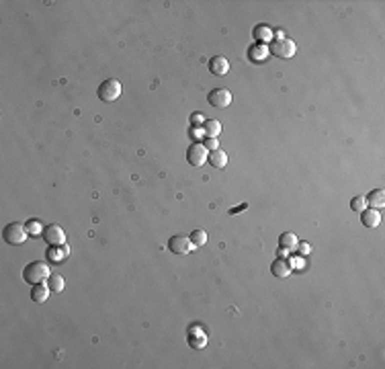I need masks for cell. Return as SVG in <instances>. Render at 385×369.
Returning <instances> with one entry per match:
<instances>
[{
    "label": "cell",
    "mask_w": 385,
    "mask_h": 369,
    "mask_svg": "<svg viewBox=\"0 0 385 369\" xmlns=\"http://www.w3.org/2000/svg\"><path fill=\"white\" fill-rule=\"evenodd\" d=\"M365 205H367V201H365V197H360V195H356V197L350 201V209L352 211H362V209H365Z\"/></svg>",
    "instance_id": "obj_24"
},
{
    "label": "cell",
    "mask_w": 385,
    "mask_h": 369,
    "mask_svg": "<svg viewBox=\"0 0 385 369\" xmlns=\"http://www.w3.org/2000/svg\"><path fill=\"white\" fill-rule=\"evenodd\" d=\"M70 256V248H68V244H62V246H52L50 250H48V260L50 263H62V260H66Z\"/></svg>",
    "instance_id": "obj_12"
},
{
    "label": "cell",
    "mask_w": 385,
    "mask_h": 369,
    "mask_svg": "<svg viewBox=\"0 0 385 369\" xmlns=\"http://www.w3.org/2000/svg\"><path fill=\"white\" fill-rule=\"evenodd\" d=\"M25 228H27V232H29L31 236H44V226H41L37 220H29V222L25 224Z\"/></svg>",
    "instance_id": "obj_22"
},
{
    "label": "cell",
    "mask_w": 385,
    "mask_h": 369,
    "mask_svg": "<svg viewBox=\"0 0 385 369\" xmlns=\"http://www.w3.org/2000/svg\"><path fill=\"white\" fill-rule=\"evenodd\" d=\"M44 238L50 246H62L66 244V234H64L62 226L58 224H52V226H46L44 228Z\"/></svg>",
    "instance_id": "obj_7"
},
{
    "label": "cell",
    "mask_w": 385,
    "mask_h": 369,
    "mask_svg": "<svg viewBox=\"0 0 385 369\" xmlns=\"http://www.w3.org/2000/svg\"><path fill=\"white\" fill-rule=\"evenodd\" d=\"M252 35H254L256 43H260V46H264V43H270V41H272V31H270V27H266V25L254 27Z\"/></svg>",
    "instance_id": "obj_15"
},
{
    "label": "cell",
    "mask_w": 385,
    "mask_h": 369,
    "mask_svg": "<svg viewBox=\"0 0 385 369\" xmlns=\"http://www.w3.org/2000/svg\"><path fill=\"white\" fill-rule=\"evenodd\" d=\"M52 277V271H50V265L46 260H33L29 263L25 269H23V281L25 283H31V285H37V283H44Z\"/></svg>",
    "instance_id": "obj_1"
},
{
    "label": "cell",
    "mask_w": 385,
    "mask_h": 369,
    "mask_svg": "<svg viewBox=\"0 0 385 369\" xmlns=\"http://www.w3.org/2000/svg\"><path fill=\"white\" fill-rule=\"evenodd\" d=\"M27 228L23 224H18V222H12V224H6L4 230H2V238H4V242L10 244V246H18V244H23L27 240Z\"/></svg>",
    "instance_id": "obj_2"
},
{
    "label": "cell",
    "mask_w": 385,
    "mask_h": 369,
    "mask_svg": "<svg viewBox=\"0 0 385 369\" xmlns=\"http://www.w3.org/2000/svg\"><path fill=\"white\" fill-rule=\"evenodd\" d=\"M50 289L52 291H62L64 289V277L62 275H58V273H54L52 277H50Z\"/></svg>",
    "instance_id": "obj_23"
},
{
    "label": "cell",
    "mask_w": 385,
    "mask_h": 369,
    "mask_svg": "<svg viewBox=\"0 0 385 369\" xmlns=\"http://www.w3.org/2000/svg\"><path fill=\"white\" fill-rule=\"evenodd\" d=\"M270 273H272L274 277L285 279V277H289V275H291V267H289V263H287L285 258H276L274 263L270 265Z\"/></svg>",
    "instance_id": "obj_14"
},
{
    "label": "cell",
    "mask_w": 385,
    "mask_h": 369,
    "mask_svg": "<svg viewBox=\"0 0 385 369\" xmlns=\"http://www.w3.org/2000/svg\"><path fill=\"white\" fill-rule=\"evenodd\" d=\"M207 148L203 146V144H192L188 150H186V162L190 164V166H195V168H199V166H203L205 162H207Z\"/></svg>",
    "instance_id": "obj_6"
},
{
    "label": "cell",
    "mask_w": 385,
    "mask_h": 369,
    "mask_svg": "<svg viewBox=\"0 0 385 369\" xmlns=\"http://www.w3.org/2000/svg\"><path fill=\"white\" fill-rule=\"evenodd\" d=\"M248 207V203H242V205H238V207H234L230 213H238V211H242V209H246Z\"/></svg>",
    "instance_id": "obj_29"
},
{
    "label": "cell",
    "mask_w": 385,
    "mask_h": 369,
    "mask_svg": "<svg viewBox=\"0 0 385 369\" xmlns=\"http://www.w3.org/2000/svg\"><path fill=\"white\" fill-rule=\"evenodd\" d=\"M192 246L195 244L190 242V238L182 236V234L170 236V240H168V250L174 254H188V252H192Z\"/></svg>",
    "instance_id": "obj_5"
},
{
    "label": "cell",
    "mask_w": 385,
    "mask_h": 369,
    "mask_svg": "<svg viewBox=\"0 0 385 369\" xmlns=\"http://www.w3.org/2000/svg\"><path fill=\"white\" fill-rule=\"evenodd\" d=\"M188 238H190V242L195 244V246H203V244L207 242V234H205L203 230H192V234H190Z\"/></svg>",
    "instance_id": "obj_21"
},
{
    "label": "cell",
    "mask_w": 385,
    "mask_h": 369,
    "mask_svg": "<svg viewBox=\"0 0 385 369\" xmlns=\"http://www.w3.org/2000/svg\"><path fill=\"white\" fill-rule=\"evenodd\" d=\"M209 164L213 166V168H226V164H228V156H226V152H222V150H213V152H209Z\"/></svg>",
    "instance_id": "obj_19"
},
{
    "label": "cell",
    "mask_w": 385,
    "mask_h": 369,
    "mask_svg": "<svg viewBox=\"0 0 385 369\" xmlns=\"http://www.w3.org/2000/svg\"><path fill=\"white\" fill-rule=\"evenodd\" d=\"M220 132H222V123H220L218 119H207V121L203 123V134H205L207 138H218Z\"/></svg>",
    "instance_id": "obj_20"
},
{
    "label": "cell",
    "mask_w": 385,
    "mask_h": 369,
    "mask_svg": "<svg viewBox=\"0 0 385 369\" xmlns=\"http://www.w3.org/2000/svg\"><path fill=\"white\" fill-rule=\"evenodd\" d=\"M297 248H299V252H302V254H310V250H312L310 244H297Z\"/></svg>",
    "instance_id": "obj_27"
},
{
    "label": "cell",
    "mask_w": 385,
    "mask_h": 369,
    "mask_svg": "<svg viewBox=\"0 0 385 369\" xmlns=\"http://www.w3.org/2000/svg\"><path fill=\"white\" fill-rule=\"evenodd\" d=\"M268 58V48L266 46H260V43H254V46H250L248 50V60L254 62V64H258V62H264Z\"/></svg>",
    "instance_id": "obj_13"
},
{
    "label": "cell",
    "mask_w": 385,
    "mask_h": 369,
    "mask_svg": "<svg viewBox=\"0 0 385 369\" xmlns=\"http://www.w3.org/2000/svg\"><path fill=\"white\" fill-rule=\"evenodd\" d=\"M360 222H362V226L369 228V230L377 228V226L381 224V213H379V209H373V207L362 209V211H360Z\"/></svg>",
    "instance_id": "obj_10"
},
{
    "label": "cell",
    "mask_w": 385,
    "mask_h": 369,
    "mask_svg": "<svg viewBox=\"0 0 385 369\" xmlns=\"http://www.w3.org/2000/svg\"><path fill=\"white\" fill-rule=\"evenodd\" d=\"M186 340H188V344L192 346V349H205V344H207V334L203 332L201 326H190V328H188Z\"/></svg>",
    "instance_id": "obj_9"
},
{
    "label": "cell",
    "mask_w": 385,
    "mask_h": 369,
    "mask_svg": "<svg viewBox=\"0 0 385 369\" xmlns=\"http://www.w3.org/2000/svg\"><path fill=\"white\" fill-rule=\"evenodd\" d=\"M96 93H98V99L102 103H113V101H117L121 97V82L115 80V78H109V80L100 82Z\"/></svg>",
    "instance_id": "obj_4"
},
{
    "label": "cell",
    "mask_w": 385,
    "mask_h": 369,
    "mask_svg": "<svg viewBox=\"0 0 385 369\" xmlns=\"http://www.w3.org/2000/svg\"><path fill=\"white\" fill-rule=\"evenodd\" d=\"M365 201H367V205H369V207H373V209H381V207L385 205V193H383L381 189H375V191H371V193L367 195Z\"/></svg>",
    "instance_id": "obj_17"
},
{
    "label": "cell",
    "mask_w": 385,
    "mask_h": 369,
    "mask_svg": "<svg viewBox=\"0 0 385 369\" xmlns=\"http://www.w3.org/2000/svg\"><path fill=\"white\" fill-rule=\"evenodd\" d=\"M209 72L216 76H226L230 72V62L224 56H216L209 60Z\"/></svg>",
    "instance_id": "obj_11"
},
{
    "label": "cell",
    "mask_w": 385,
    "mask_h": 369,
    "mask_svg": "<svg viewBox=\"0 0 385 369\" xmlns=\"http://www.w3.org/2000/svg\"><path fill=\"white\" fill-rule=\"evenodd\" d=\"M203 146H205L207 150H211V152H213V150H220V146H218V138H207Z\"/></svg>",
    "instance_id": "obj_26"
},
{
    "label": "cell",
    "mask_w": 385,
    "mask_h": 369,
    "mask_svg": "<svg viewBox=\"0 0 385 369\" xmlns=\"http://www.w3.org/2000/svg\"><path fill=\"white\" fill-rule=\"evenodd\" d=\"M203 123H205L203 113H192V115H190V125H192V127H203Z\"/></svg>",
    "instance_id": "obj_25"
},
{
    "label": "cell",
    "mask_w": 385,
    "mask_h": 369,
    "mask_svg": "<svg viewBox=\"0 0 385 369\" xmlns=\"http://www.w3.org/2000/svg\"><path fill=\"white\" fill-rule=\"evenodd\" d=\"M297 244H299L297 236H295V234H291V232H285V234H281V236H279V246H281L283 250H287V252L297 250Z\"/></svg>",
    "instance_id": "obj_18"
},
{
    "label": "cell",
    "mask_w": 385,
    "mask_h": 369,
    "mask_svg": "<svg viewBox=\"0 0 385 369\" xmlns=\"http://www.w3.org/2000/svg\"><path fill=\"white\" fill-rule=\"evenodd\" d=\"M190 138H197V140L203 138V136H201V129H199V127H190Z\"/></svg>",
    "instance_id": "obj_28"
},
{
    "label": "cell",
    "mask_w": 385,
    "mask_h": 369,
    "mask_svg": "<svg viewBox=\"0 0 385 369\" xmlns=\"http://www.w3.org/2000/svg\"><path fill=\"white\" fill-rule=\"evenodd\" d=\"M209 105L216 107V109H226V107L232 103V93L228 89H213L207 97Z\"/></svg>",
    "instance_id": "obj_8"
},
{
    "label": "cell",
    "mask_w": 385,
    "mask_h": 369,
    "mask_svg": "<svg viewBox=\"0 0 385 369\" xmlns=\"http://www.w3.org/2000/svg\"><path fill=\"white\" fill-rule=\"evenodd\" d=\"M50 285H44V283H37V285H33V289H31V299L35 301V303H44V301H48V297H50Z\"/></svg>",
    "instance_id": "obj_16"
},
{
    "label": "cell",
    "mask_w": 385,
    "mask_h": 369,
    "mask_svg": "<svg viewBox=\"0 0 385 369\" xmlns=\"http://www.w3.org/2000/svg\"><path fill=\"white\" fill-rule=\"evenodd\" d=\"M295 52H297L295 43H293L291 39H287V37H276V39H272V41H270V48H268V54H272V56H276V58H283V60L293 58Z\"/></svg>",
    "instance_id": "obj_3"
}]
</instances>
